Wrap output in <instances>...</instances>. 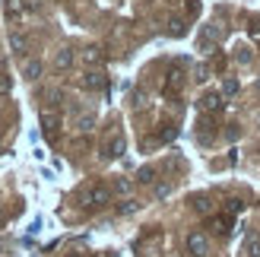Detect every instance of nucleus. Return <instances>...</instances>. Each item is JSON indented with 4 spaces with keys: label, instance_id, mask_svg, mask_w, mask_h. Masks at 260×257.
Segmentation results:
<instances>
[{
    "label": "nucleus",
    "instance_id": "f257e3e1",
    "mask_svg": "<svg viewBox=\"0 0 260 257\" xmlns=\"http://www.w3.org/2000/svg\"><path fill=\"white\" fill-rule=\"evenodd\" d=\"M184 251H187L190 257H203L206 251H210V238H206L203 232H190V235L184 238Z\"/></svg>",
    "mask_w": 260,
    "mask_h": 257
},
{
    "label": "nucleus",
    "instance_id": "f03ea898",
    "mask_svg": "<svg viewBox=\"0 0 260 257\" xmlns=\"http://www.w3.org/2000/svg\"><path fill=\"white\" fill-rule=\"evenodd\" d=\"M86 203H92V207H105V203H111V190L108 187H92L86 194Z\"/></svg>",
    "mask_w": 260,
    "mask_h": 257
},
{
    "label": "nucleus",
    "instance_id": "7ed1b4c3",
    "mask_svg": "<svg viewBox=\"0 0 260 257\" xmlns=\"http://www.w3.org/2000/svg\"><path fill=\"white\" fill-rule=\"evenodd\" d=\"M42 60H38V57H25L22 60V76H25V80H38V76H42Z\"/></svg>",
    "mask_w": 260,
    "mask_h": 257
},
{
    "label": "nucleus",
    "instance_id": "20e7f679",
    "mask_svg": "<svg viewBox=\"0 0 260 257\" xmlns=\"http://www.w3.org/2000/svg\"><path fill=\"white\" fill-rule=\"evenodd\" d=\"M25 48H29V38L22 32H10V51L13 54H25Z\"/></svg>",
    "mask_w": 260,
    "mask_h": 257
},
{
    "label": "nucleus",
    "instance_id": "39448f33",
    "mask_svg": "<svg viewBox=\"0 0 260 257\" xmlns=\"http://www.w3.org/2000/svg\"><path fill=\"white\" fill-rule=\"evenodd\" d=\"M200 108L203 111H219V108H222V95H219V92H206L200 99Z\"/></svg>",
    "mask_w": 260,
    "mask_h": 257
},
{
    "label": "nucleus",
    "instance_id": "423d86ee",
    "mask_svg": "<svg viewBox=\"0 0 260 257\" xmlns=\"http://www.w3.org/2000/svg\"><path fill=\"white\" fill-rule=\"evenodd\" d=\"M121 152H124V140H121V137H111L108 143H105V152H102V156H105V159H114V156H121Z\"/></svg>",
    "mask_w": 260,
    "mask_h": 257
},
{
    "label": "nucleus",
    "instance_id": "0eeeda50",
    "mask_svg": "<svg viewBox=\"0 0 260 257\" xmlns=\"http://www.w3.org/2000/svg\"><path fill=\"white\" fill-rule=\"evenodd\" d=\"M54 67H57V70L73 67V51H70V48H63V51H57V54H54Z\"/></svg>",
    "mask_w": 260,
    "mask_h": 257
},
{
    "label": "nucleus",
    "instance_id": "6e6552de",
    "mask_svg": "<svg viewBox=\"0 0 260 257\" xmlns=\"http://www.w3.org/2000/svg\"><path fill=\"white\" fill-rule=\"evenodd\" d=\"M241 254H248V257H260V238H248L241 245Z\"/></svg>",
    "mask_w": 260,
    "mask_h": 257
},
{
    "label": "nucleus",
    "instance_id": "1a4fd4ad",
    "mask_svg": "<svg viewBox=\"0 0 260 257\" xmlns=\"http://www.w3.org/2000/svg\"><path fill=\"white\" fill-rule=\"evenodd\" d=\"M152 181H155V169H152V165H146V169L137 172V184H152Z\"/></svg>",
    "mask_w": 260,
    "mask_h": 257
},
{
    "label": "nucleus",
    "instance_id": "9d476101",
    "mask_svg": "<svg viewBox=\"0 0 260 257\" xmlns=\"http://www.w3.org/2000/svg\"><path fill=\"white\" fill-rule=\"evenodd\" d=\"M168 194H172V184H165V181H159V184L152 187V197H155V200H162V197H168Z\"/></svg>",
    "mask_w": 260,
    "mask_h": 257
},
{
    "label": "nucleus",
    "instance_id": "9b49d317",
    "mask_svg": "<svg viewBox=\"0 0 260 257\" xmlns=\"http://www.w3.org/2000/svg\"><path fill=\"white\" fill-rule=\"evenodd\" d=\"M42 121H45V131H48V134H54V127H57V114L45 111V114H42Z\"/></svg>",
    "mask_w": 260,
    "mask_h": 257
},
{
    "label": "nucleus",
    "instance_id": "f8f14e48",
    "mask_svg": "<svg viewBox=\"0 0 260 257\" xmlns=\"http://www.w3.org/2000/svg\"><path fill=\"white\" fill-rule=\"evenodd\" d=\"M235 60H238V63H251V60H254V54H251L248 48H238V51H235Z\"/></svg>",
    "mask_w": 260,
    "mask_h": 257
},
{
    "label": "nucleus",
    "instance_id": "ddd939ff",
    "mask_svg": "<svg viewBox=\"0 0 260 257\" xmlns=\"http://www.w3.org/2000/svg\"><path fill=\"white\" fill-rule=\"evenodd\" d=\"M89 89H99L102 86V73H86V80H83Z\"/></svg>",
    "mask_w": 260,
    "mask_h": 257
},
{
    "label": "nucleus",
    "instance_id": "4468645a",
    "mask_svg": "<svg viewBox=\"0 0 260 257\" xmlns=\"http://www.w3.org/2000/svg\"><path fill=\"white\" fill-rule=\"evenodd\" d=\"M76 131H80V134H89V131H92V118H80V121H76Z\"/></svg>",
    "mask_w": 260,
    "mask_h": 257
},
{
    "label": "nucleus",
    "instance_id": "2eb2a0df",
    "mask_svg": "<svg viewBox=\"0 0 260 257\" xmlns=\"http://www.w3.org/2000/svg\"><path fill=\"white\" fill-rule=\"evenodd\" d=\"M222 89H225V95H235V92H238V83H235V80H225Z\"/></svg>",
    "mask_w": 260,
    "mask_h": 257
},
{
    "label": "nucleus",
    "instance_id": "dca6fc26",
    "mask_svg": "<svg viewBox=\"0 0 260 257\" xmlns=\"http://www.w3.org/2000/svg\"><path fill=\"white\" fill-rule=\"evenodd\" d=\"M7 13H10V16H16V13H19V0H7Z\"/></svg>",
    "mask_w": 260,
    "mask_h": 257
},
{
    "label": "nucleus",
    "instance_id": "f3484780",
    "mask_svg": "<svg viewBox=\"0 0 260 257\" xmlns=\"http://www.w3.org/2000/svg\"><path fill=\"white\" fill-rule=\"evenodd\" d=\"M83 60H89V63H95V60H99V51H95V48H89L86 54H83Z\"/></svg>",
    "mask_w": 260,
    "mask_h": 257
},
{
    "label": "nucleus",
    "instance_id": "a211bd4d",
    "mask_svg": "<svg viewBox=\"0 0 260 257\" xmlns=\"http://www.w3.org/2000/svg\"><path fill=\"white\" fill-rule=\"evenodd\" d=\"M114 190H118V194H127V190H130V181H118V184H114Z\"/></svg>",
    "mask_w": 260,
    "mask_h": 257
},
{
    "label": "nucleus",
    "instance_id": "6ab92c4d",
    "mask_svg": "<svg viewBox=\"0 0 260 257\" xmlns=\"http://www.w3.org/2000/svg\"><path fill=\"white\" fill-rule=\"evenodd\" d=\"M257 89H260V83H257Z\"/></svg>",
    "mask_w": 260,
    "mask_h": 257
}]
</instances>
